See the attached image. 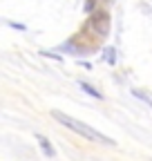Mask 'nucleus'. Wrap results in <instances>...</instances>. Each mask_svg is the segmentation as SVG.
I'll list each match as a JSON object with an SVG mask.
<instances>
[{
    "mask_svg": "<svg viewBox=\"0 0 152 161\" xmlns=\"http://www.w3.org/2000/svg\"><path fill=\"white\" fill-rule=\"evenodd\" d=\"M52 119H56L61 125H65L67 130L76 132L79 136H83V139H87V141H94V143H105V146H114V139H112V136H105L103 132L94 130L92 125L83 123V121L74 119V116H69V114H65V112H61V110H52Z\"/></svg>",
    "mask_w": 152,
    "mask_h": 161,
    "instance_id": "f257e3e1",
    "label": "nucleus"
},
{
    "mask_svg": "<svg viewBox=\"0 0 152 161\" xmlns=\"http://www.w3.org/2000/svg\"><path fill=\"white\" fill-rule=\"evenodd\" d=\"M90 27L96 36H107L110 34V14L105 9H99L90 16Z\"/></svg>",
    "mask_w": 152,
    "mask_h": 161,
    "instance_id": "f03ea898",
    "label": "nucleus"
},
{
    "mask_svg": "<svg viewBox=\"0 0 152 161\" xmlns=\"http://www.w3.org/2000/svg\"><path fill=\"white\" fill-rule=\"evenodd\" d=\"M36 141H38V146H41V150H43V154L45 157H56V150H54V146H52V141L45 136V134H36Z\"/></svg>",
    "mask_w": 152,
    "mask_h": 161,
    "instance_id": "7ed1b4c3",
    "label": "nucleus"
},
{
    "mask_svg": "<svg viewBox=\"0 0 152 161\" xmlns=\"http://www.w3.org/2000/svg\"><path fill=\"white\" fill-rule=\"evenodd\" d=\"M79 87L85 92V94H90V96H94V98H99V101H103V94L96 90V87H94V85H90L87 83V80H79Z\"/></svg>",
    "mask_w": 152,
    "mask_h": 161,
    "instance_id": "20e7f679",
    "label": "nucleus"
},
{
    "mask_svg": "<svg viewBox=\"0 0 152 161\" xmlns=\"http://www.w3.org/2000/svg\"><path fill=\"white\" fill-rule=\"evenodd\" d=\"M114 54H117V52H114V47H105V49H103V58L107 60L110 65L117 63V56H114Z\"/></svg>",
    "mask_w": 152,
    "mask_h": 161,
    "instance_id": "39448f33",
    "label": "nucleus"
},
{
    "mask_svg": "<svg viewBox=\"0 0 152 161\" xmlns=\"http://www.w3.org/2000/svg\"><path fill=\"white\" fill-rule=\"evenodd\" d=\"M85 11H87L90 16L96 11V0H85Z\"/></svg>",
    "mask_w": 152,
    "mask_h": 161,
    "instance_id": "423d86ee",
    "label": "nucleus"
},
{
    "mask_svg": "<svg viewBox=\"0 0 152 161\" xmlns=\"http://www.w3.org/2000/svg\"><path fill=\"white\" fill-rule=\"evenodd\" d=\"M9 27H14V29H18V31H25V29H27V27L20 25V23H9Z\"/></svg>",
    "mask_w": 152,
    "mask_h": 161,
    "instance_id": "0eeeda50",
    "label": "nucleus"
}]
</instances>
